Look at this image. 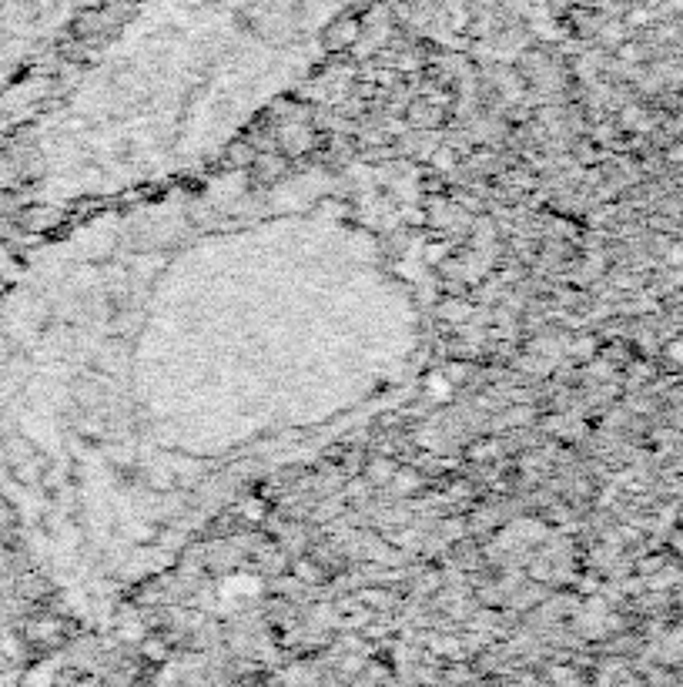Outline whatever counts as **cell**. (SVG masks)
I'll return each instance as SVG.
<instances>
[{
    "label": "cell",
    "mask_w": 683,
    "mask_h": 687,
    "mask_svg": "<svg viewBox=\"0 0 683 687\" xmlns=\"http://www.w3.org/2000/svg\"><path fill=\"white\" fill-rule=\"evenodd\" d=\"M362 34H365V21H362V14H339V17H332L329 24L322 27V47L329 54H352V47L362 41Z\"/></svg>",
    "instance_id": "1"
},
{
    "label": "cell",
    "mask_w": 683,
    "mask_h": 687,
    "mask_svg": "<svg viewBox=\"0 0 683 687\" xmlns=\"http://www.w3.org/2000/svg\"><path fill=\"white\" fill-rule=\"evenodd\" d=\"M288 168H292V158L285 155L282 148H258V155L255 161L248 165V178H252V185H278L285 175H288Z\"/></svg>",
    "instance_id": "2"
},
{
    "label": "cell",
    "mask_w": 683,
    "mask_h": 687,
    "mask_svg": "<svg viewBox=\"0 0 683 687\" xmlns=\"http://www.w3.org/2000/svg\"><path fill=\"white\" fill-rule=\"evenodd\" d=\"M402 121H406L412 131H432V128H442V124H449V108H446V104H436V101L429 98V94H422V98H412L406 104V111H402Z\"/></svg>",
    "instance_id": "3"
},
{
    "label": "cell",
    "mask_w": 683,
    "mask_h": 687,
    "mask_svg": "<svg viewBox=\"0 0 683 687\" xmlns=\"http://www.w3.org/2000/svg\"><path fill=\"white\" fill-rule=\"evenodd\" d=\"M288 574H292L295 584H302V587H319V584H325V580L332 577L329 570H325V567L319 564V560L312 557L309 550H305V553H295L292 564H288Z\"/></svg>",
    "instance_id": "4"
},
{
    "label": "cell",
    "mask_w": 683,
    "mask_h": 687,
    "mask_svg": "<svg viewBox=\"0 0 683 687\" xmlns=\"http://www.w3.org/2000/svg\"><path fill=\"white\" fill-rule=\"evenodd\" d=\"M111 24V11H104V7H84V11L71 21V34L81 37V41H94V37H101L104 27Z\"/></svg>",
    "instance_id": "5"
},
{
    "label": "cell",
    "mask_w": 683,
    "mask_h": 687,
    "mask_svg": "<svg viewBox=\"0 0 683 687\" xmlns=\"http://www.w3.org/2000/svg\"><path fill=\"white\" fill-rule=\"evenodd\" d=\"M399 473V460L392 453H372L362 460V476L372 486H389Z\"/></svg>",
    "instance_id": "6"
},
{
    "label": "cell",
    "mask_w": 683,
    "mask_h": 687,
    "mask_svg": "<svg viewBox=\"0 0 683 687\" xmlns=\"http://www.w3.org/2000/svg\"><path fill=\"white\" fill-rule=\"evenodd\" d=\"M436 309H439V319H446L449 326H463V322L473 319V302H469V295H446Z\"/></svg>",
    "instance_id": "7"
},
{
    "label": "cell",
    "mask_w": 683,
    "mask_h": 687,
    "mask_svg": "<svg viewBox=\"0 0 683 687\" xmlns=\"http://www.w3.org/2000/svg\"><path fill=\"white\" fill-rule=\"evenodd\" d=\"M138 654L144 664H165L171 657V641L165 634H144L138 641Z\"/></svg>",
    "instance_id": "8"
},
{
    "label": "cell",
    "mask_w": 683,
    "mask_h": 687,
    "mask_svg": "<svg viewBox=\"0 0 683 687\" xmlns=\"http://www.w3.org/2000/svg\"><path fill=\"white\" fill-rule=\"evenodd\" d=\"M258 155V145H252V138H238L232 145L225 148V165L228 168H238V171H248V165L255 161Z\"/></svg>",
    "instance_id": "9"
},
{
    "label": "cell",
    "mask_w": 683,
    "mask_h": 687,
    "mask_svg": "<svg viewBox=\"0 0 683 687\" xmlns=\"http://www.w3.org/2000/svg\"><path fill=\"white\" fill-rule=\"evenodd\" d=\"M355 600H359V604L365 607V610H392L399 604V597L392 594L389 587H369V590H359V594H355Z\"/></svg>",
    "instance_id": "10"
},
{
    "label": "cell",
    "mask_w": 683,
    "mask_h": 687,
    "mask_svg": "<svg viewBox=\"0 0 683 687\" xmlns=\"http://www.w3.org/2000/svg\"><path fill=\"white\" fill-rule=\"evenodd\" d=\"M78 433L84 436V440L101 443L104 436H108V423L98 416V409H84V416L78 419Z\"/></svg>",
    "instance_id": "11"
},
{
    "label": "cell",
    "mask_w": 683,
    "mask_h": 687,
    "mask_svg": "<svg viewBox=\"0 0 683 687\" xmlns=\"http://www.w3.org/2000/svg\"><path fill=\"white\" fill-rule=\"evenodd\" d=\"M144 483H148L155 493H171V490H178V486H181L178 473H171L168 466H151V470L144 473Z\"/></svg>",
    "instance_id": "12"
},
{
    "label": "cell",
    "mask_w": 683,
    "mask_h": 687,
    "mask_svg": "<svg viewBox=\"0 0 683 687\" xmlns=\"http://www.w3.org/2000/svg\"><path fill=\"white\" fill-rule=\"evenodd\" d=\"M17 594H21L24 600H44L47 594H51V584H47L41 574H24L21 580H17Z\"/></svg>",
    "instance_id": "13"
},
{
    "label": "cell",
    "mask_w": 683,
    "mask_h": 687,
    "mask_svg": "<svg viewBox=\"0 0 683 687\" xmlns=\"http://www.w3.org/2000/svg\"><path fill=\"white\" fill-rule=\"evenodd\" d=\"M235 517L242 523H262L268 517V503L262 500V496H252V500H245L242 507L235 510Z\"/></svg>",
    "instance_id": "14"
},
{
    "label": "cell",
    "mask_w": 683,
    "mask_h": 687,
    "mask_svg": "<svg viewBox=\"0 0 683 687\" xmlns=\"http://www.w3.org/2000/svg\"><path fill=\"white\" fill-rule=\"evenodd\" d=\"M74 403L81 409H101V383H78L74 386Z\"/></svg>",
    "instance_id": "15"
},
{
    "label": "cell",
    "mask_w": 683,
    "mask_h": 687,
    "mask_svg": "<svg viewBox=\"0 0 683 687\" xmlns=\"http://www.w3.org/2000/svg\"><path fill=\"white\" fill-rule=\"evenodd\" d=\"M506 423L503 426H509V429H523V426H529V423H533V419H536V409L533 406H509L506 409Z\"/></svg>",
    "instance_id": "16"
},
{
    "label": "cell",
    "mask_w": 683,
    "mask_h": 687,
    "mask_svg": "<svg viewBox=\"0 0 683 687\" xmlns=\"http://www.w3.org/2000/svg\"><path fill=\"white\" fill-rule=\"evenodd\" d=\"M473 379V366L469 362H446V383L449 386H466Z\"/></svg>",
    "instance_id": "17"
},
{
    "label": "cell",
    "mask_w": 683,
    "mask_h": 687,
    "mask_svg": "<svg viewBox=\"0 0 683 687\" xmlns=\"http://www.w3.org/2000/svg\"><path fill=\"white\" fill-rule=\"evenodd\" d=\"M429 161L436 168H442V171H449V168H456V161H459V155H456V148H449V145H442V148H436L429 155Z\"/></svg>",
    "instance_id": "18"
},
{
    "label": "cell",
    "mask_w": 683,
    "mask_h": 687,
    "mask_svg": "<svg viewBox=\"0 0 683 687\" xmlns=\"http://www.w3.org/2000/svg\"><path fill=\"white\" fill-rule=\"evenodd\" d=\"M17 510L11 507V500H4V496H0V530H17Z\"/></svg>",
    "instance_id": "19"
},
{
    "label": "cell",
    "mask_w": 683,
    "mask_h": 687,
    "mask_svg": "<svg viewBox=\"0 0 683 687\" xmlns=\"http://www.w3.org/2000/svg\"><path fill=\"white\" fill-rule=\"evenodd\" d=\"M573 352H576V356H593V352H596V342H593V336H576V342H573Z\"/></svg>",
    "instance_id": "20"
},
{
    "label": "cell",
    "mask_w": 683,
    "mask_h": 687,
    "mask_svg": "<svg viewBox=\"0 0 683 687\" xmlns=\"http://www.w3.org/2000/svg\"><path fill=\"white\" fill-rule=\"evenodd\" d=\"M7 292V285H4V279H0V295H4Z\"/></svg>",
    "instance_id": "21"
},
{
    "label": "cell",
    "mask_w": 683,
    "mask_h": 687,
    "mask_svg": "<svg viewBox=\"0 0 683 687\" xmlns=\"http://www.w3.org/2000/svg\"><path fill=\"white\" fill-rule=\"evenodd\" d=\"M0 31H4V24H0Z\"/></svg>",
    "instance_id": "22"
},
{
    "label": "cell",
    "mask_w": 683,
    "mask_h": 687,
    "mask_svg": "<svg viewBox=\"0 0 683 687\" xmlns=\"http://www.w3.org/2000/svg\"><path fill=\"white\" fill-rule=\"evenodd\" d=\"M426 4H429V0H426Z\"/></svg>",
    "instance_id": "23"
}]
</instances>
